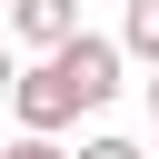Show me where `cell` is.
<instances>
[{
	"label": "cell",
	"instance_id": "obj_1",
	"mask_svg": "<svg viewBox=\"0 0 159 159\" xmlns=\"http://www.w3.org/2000/svg\"><path fill=\"white\" fill-rule=\"evenodd\" d=\"M10 109H20L30 139H60V129L80 119V89L60 80V60H30V70H10Z\"/></svg>",
	"mask_w": 159,
	"mask_h": 159
},
{
	"label": "cell",
	"instance_id": "obj_5",
	"mask_svg": "<svg viewBox=\"0 0 159 159\" xmlns=\"http://www.w3.org/2000/svg\"><path fill=\"white\" fill-rule=\"evenodd\" d=\"M0 159H70V149H60V139H30V129H20V139H10Z\"/></svg>",
	"mask_w": 159,
	"mask_h": 159
},
{
	"label": "cell",
	"instance_id": "obj_4",
	"mask_svg": "<svg viewBox=\"0 0 159 159\" xmlns=\"http://www.w3.org/2000/svg\"><path fill=\"white\" fill-rule=\"evenodd\" d=\"M70 159H149V149H139V139H119V129H99V139H80Z\"/></svg>",
	"mask_w": 159,
	"mask_h": 159
},
{
	"label": "cell",
	"instance_id": "obj_7",
	"mask_svg": "<svg viewBox=\"0 0 159 159\" xmlns=\"http://www.w3.org/2000/svg\"><path fill=\"white\" fill-rule=\"evenodd\" d=\"M10 70H20V60H10V40H0V99H10Z\"/></svg>",
	"mask_w": 159,
	"mask_h": 159
},
{
	"label": "cell",
	"instance_id": "obj_3",
	"mask_svg": "<svg viewBox=\"0 0 159 159\" xmlns=\"http://www.w3.org/2000/svg\"><path fill=\"white\" fill-rule=\"evenodd\" d=\"M119 60L159 70V0H119Z\"/></svg>",
	"mask_w": 159,
	"mask_h": 159
},
{
	"label": "cell",
	"instance_id": "obj_2",
	"mask_svg": "<svg viewBox=\"0 0 159 159\" xmlns=\"http://www.w3.org/2000/svg\"><path fill=\"white\" fill-rule=\"evenodd\" d=\"M80 30V0H10V40L20 50H60Z\"/></svg>",
	"mask_w": 159,
	"mask_h": 159
},
{
	"label": "cell",
	"instance_id": "obj_6",
	"mask_svg": "<svg viewBox=\"0 0 159 159\" xmlns=\"http://www.w3.org/2000/svg\"><path fill=\"white\" fill-rule=\"evenodd\" d=\"M139 99H149V129H159V70H149V80H139Z\"/></svg>",
	"mask_w": 159,
	"mask_h": 159
}]
</instances>
